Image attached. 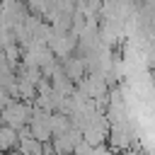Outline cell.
<instances>
[{
    "label": "cell",
    "mask_w": 155,
    "mask_h": 155,
    "mask_svg": "<svg viewBox=\"0 0 155 155\" xmlns=\"http://www.w3.org/2000/svg\"><path fill=\"white\" fill-rule=\"evenodd\" d=\"M61 70L65 73V78H68V80H80V78H82V73H85V63H82L80 58H70Z\"/></svg>",
    "instance_id": "7a4b0ae2"
},
{
    "label": "cell",
    "mask_w": 155,
    "mask_h": 155,
    "mask_svg": "<svg viewBox=\"0 0 155 155\" xmlns=\"http://www.w3.org/2000/svg\"><path fill=\"white\" fill-rule=\"evenodd\" d=\"M7 102H10V92H7V90H5L2 85H0V109H2V107H5Z\"/></svg>",
    "instance_id": "5b68a950"
},
{
    "label": "cell",
    "mask_w": 155,
    "mask_h": 155,
    "mask_svg": "<svg viewBox=\"0 0 155 155\" xmlns=\"http://www.w3.org/2000/svg\"><path fill=\"white\" fill-rule=\"evenodd\" d=\"M90 155H111V153H109V148H104V145L99 143V145H92Z\"/></svg>",
    "instance_id": "277c9868"
},
{
    "label": "cell",
    "mask_w": 155,
    "mask_h": 155,
    "mask_svg": "<svg viewBox=\"0 0 155 155\" xmlns=\"http://www.w3.org/2000/svg\"><path fill=\"white\" fill-rule=\"evenodd\" d=\"M29 116H31V109L27 107V104H22V102H7L5 107H2V114H0V119L5 121V126H10V128H22L27 121H29Z\"/></svg>",
    "instance_id": "6da1fadb"
},
{
    "label": "cell",
    "mask_w": 155,
    "mask_h": 155,
    "mask_svg": "<svg viewBox=\"0 0 155 155\" xmlns=\"http://www.w3.org/2000/svg\"><path fill=\"white\" fill-rule=\"evenodd\" d=\"M17 145V131L10 126H0V153L10 150Z\"/></svg>",
    "instance_id": "3957f363"
}]
</instances>
